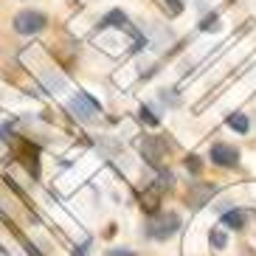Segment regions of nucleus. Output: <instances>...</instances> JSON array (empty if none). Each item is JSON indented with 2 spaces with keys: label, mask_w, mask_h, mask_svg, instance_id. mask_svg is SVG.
I'll return each instance as SVG.
<instances>
[{
  "label": "nucleus",
  "mask_w": 256,
  "mask_h": 256,
  "mask_svg": "<svg viewBox=\"0 0 256 256\" xmlns=\"http://www.w3.org/2000/svg\"><path fill=\"white\" fill-rule=\"evenodd\" d=\"M180 228V217L174 211H160V214H152V220L146 222V234L152 240H169L174 231Z\"/></svg>",
  "instance_id": "obj_1"
},
{
  "label": "nucleus",
  "mask_w": 256,
  "mask_h": 256,
  "mask_svg": "<svg viewBox=\"0 0 256 256\" xmlns=\"http://www.w3.org/2000/svg\"><path fill=\"white\" fill-rule=\"evenodd\" d=\"M68 110H70V116L79 118V121H96L98 113H102V107H98L88 93H76L68 102Z\"/></svg>",
  "instance_id": "obj_2"
},
{
  "label": "nucleus",
  "mask_w": 256,
  "mask_h": 256,
  "mask_svg": "<svg viewBox=\"0 0 256 256\" xmlns=\"http://www.w3.org/2000/svg\"><path fill=\"white\" fill-rule=\"evenodd\" d=\"M46 14L42 12H31V8H26V12H20V14L14 17V31L17 34H40V31L46 28Z\"/></svg>",
  "instance_id": "obj_3"
},
{
  "label": "nucleus",
  "mask_w": 256,
  "mask_h": 256,
  "mask_svg": "<svg viewBox=\"0 0 256 256\" xmlns=\"http://www.w3.org/2000/svg\"><path fill=\"white\" fill-rule=\"evenodd\" d=\"M141 155L146 158V164L160 166V160H164V155H166V144L160 141L158 136H146L141 141Z\"/></svg>",
  "instance_id": "obj_4"
},
{
  "label": "nucleus",
  "mask_w": 256,
  "mask_h": 256,
  "mask_svg": "<svg viewBox=\"0 0 256 256\" xmlns=\"http://www.w3.org/2000/svg\"><path fill=\"white\" fill-rule=\"evenodd\" d=\"M214 192H217V188L208 186V183H192V186H188L186 200H188V206H192V208H203L206 203H211Z\"/></svg>",
  "instance_id": "obj_5"
},
{
  "label": "nucleus",
  "mask_w": 256,
  "mask_h": 256,
  "mask_svg": "<svg viewBox=\"0 0 256 256\" xmlns=\"http://www.w3.org/2000/svg\"><path fill=\"white\" fill-rule=\"evenodd\" d=\"M211 160L217 166H236L240 164V152L228 146V144H214L211 146Z\"/></svg>",
  "instance_id": "obj_6"
},
{
  "label": "nucleus",
  "mask_w": 256,
  "mask_h": 256,
  "mask_svg": "<svg viewBox=\"0 0 256 256\" xmlns=\"http://www.w3.org/2000/svg\"><path fill=\"white\" fill-rule=\"evenodd\" d=\"M222 226L234 228V231H242V228H245V211H240V208L226 211V214H222Z\"/></svg>",
  "instance_id": "obj_7"
},
{
  "label": "nucleus",
  "mask_w": 256,
  "mask_h": 256,
  "mask_svg": "<svg viewBox=\"0 0 256 256\" xmlns=\"http://www.w3.org/2000/svg\"><path fill=\"white\" fill-rule=\"evenodd\" d=\"M23 164L28 166V172L34 178H40V150L37 146H26L23 150Z\"/></svg>",
  "instance_id": "obj_8"
},
{
  "label": "nucleus",
  "mask_w": 256,
  "mask_h": 256,
  "mask_svg": "<svg viewBox=\"0 0 256 256\" xmlns=\"http://www.w3.org/2000/svg\"><path fill=\"white\" fill-rule=\"evenodd\" d=\"M228 127H234L236 130V132H248V118H245V116L242 113H234V116H228Z\"/></svg>",
  "instance_id": "obj_9"
},
{
  "label": "nucleus",
  "mask_w": 256,
  "mask_h": 256,
  "mask_svg": "<svg viewBox=\"0 0 256 256\" xmlns=\"http://www.w3.org/2000/svg\"><path fill=\"white\" fill-rule=\"evenodd\" d=\"M211 245H214L217 250H222L228 245V236H226V231H222V228H214V231H211Z\"/></svg>",
  "instance_id": "obj_10"
},
{
  "label": "nucleus",
  "mask_w": 256,
  "mask_h": 256,
  "mask_svg": "<svg viewBox=\"0 0 256 256\" xmlns=\"http://www.w3.org/2000/svg\"><path fill=\"white\" fill-rule=\"evenodd\" d=\"M158 3L166 8V12H169V14H180V8H183L180 0H158Z\"/></svg>",
  "instance_id": "obj_11"
},
{
  "label": "nucleus",
  "mask_w": 256,
  "mask_h": 256,
  "mask_svg": "<svg viewBox=\"0 0 256 256\" xmlns=\"http://www.w3.org/2000/svg\"><path fill=\"white\" fill-rule=\"evenodd\" d=\"M141 121L144 124H150V127H158V118H155V116H152V110H146V107H141Z\"/></svg>",
  "instance_id": "obj_12"
},
{
  "label": "nucleus",
  "mask_w": 256,
  "mask_h": 256,
  "mask_svg": "<svg viewBox=\"0 0 256 256\" xmlns=\"http://www.w3.org/2000/svg\"><path fill=\"white\" fill-rule=\"evenodd\" d=\"M186 169L192 174H200V160H197V155H188V160H186Z\"/></svg>",
  "instance_id": "obj_13"
},
{
  "label": "nucleus",
  "mask_w": 256,
  "mask_h": 256,
  "mask_svg": "<svg viewBox=\"0 0 256 256\" xmlns=\"http://www.w3.org/2000/svg\"><path fill=\"white\" fill-rule=\"evenodd\" d=\"M214 26H217V14H211V17H206V20H203V28H206V31L214 28Z\"/></svg>",
  "instance_id": "obj_14"
},
{
  "label": "nucleus",
  "mask_w": 256,
  "mask_h": 256,
  "mask_svg": "<svg viewBox=\"0 0 256 256\" xmlns=\"http://www.w3.org/2000/svg\"><path fill=\"white\" fill-rule=\"evenodd\" d=\"M23 245H26V254H28V256H42L37 248H34V245H31V242H26V240H23Z\"/></svg>",
  "instance_id": "obj_15"
},
{
  "label": "nucleus",
  "mask_w": 256,
  "mask_h": 256,
  "mask_svg": "<svg viewBox=\"0 0 256 256\" xmlns=\"http://www.w3.org/2000/svg\"><path fill=\"white\" fill-rule=\"evenodd\" d=\"M107 256H136V254H132V250H110Z\"/></svg>",
  "instance_id": "obj_16"
}]
</instances>
